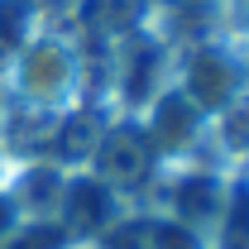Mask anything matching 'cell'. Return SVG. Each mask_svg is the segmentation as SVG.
<instances>
[{
	"instance_id": "cell-1",
	"label": "cell",
	"mask_w": 249,
	"mask_h": 249,
	"mask_svg": "<svg viewBox=\"0 0 249 249\" xmlns=\"http://www.w3.org/2000/svg\"><path fill=\"white\" fill-rule=\"evenodd\" d=\"M5 87L19 110L34 115H67L77 110L82 91V53L67 34L38 29L15 48V58H5Z\"/></svg>"
},
{
	"instance_id": "cell-2",
	"label": "cell",
	"mask_w": 249,
	"mask_h": 249,
	"mask_svg": "<svg viewBox=\"0 0 249 249\" xmlns=\"http://www.w3.org/2000/svg\"><path fill=\"white\" fill-rule=\"evenodd\" d=\"M173 87L211 120V115H220L225 106H235L249 91V62H245V53L235 43L201 38V43H192L182 53L178 72H173Z\"/></svg>"
},
{
	"instance_id": "cell-5",
	"label": "cell",
	"mask_w": 249,
	"mask_h": 249,
	"mask_svg": "<svg viewBox=\"0 0 249 249\" xmlns=\"http://www.w3.org/2000/svg\"><path fill=\"white\" fill-rule=\"evenodd\" d=\"M154 163L158 158H154V149H149L139 120H134V124H110V129H101L96 154H91V173H101L115 192H129V187H139L154 173Z\"/></svg>"
},
{
	"instance_id": "cell-4",
	"label": "cell",
	"mask_w": 249,
	"mask_h": 249,
	"mask_svg": "<svg viewBox=\"0 0 249 249\" xmlns=\"http://www.w3.org/2000/svg\"><path fill=\"white\" fill-rule=\"evenodd\" d=\"M120 196L115 187L106 182L101 173L82 168V173H67V187H62V201H58V225L82 240H101L120 225Z\"/></svg>"
},
{
	"instance_id": "cell-8",
	"label": "cell",
	"mask_w": 249,
	"mask_h": 249,
	"mask_svg": "<svg viewBox=\"0 0 249 249\" xmlns=\"http://www.w3.org/2000/svg\"><path fill=\"white\" fill-rule=\"evenodd\" d=\"M206 139H216L230 158H245L249 154V91L240 96L235 106H225L220 115L206 120Z\"/></svg>"
},
{
	"instance_id": "cell-11",
	"label": "cell",
	"mask_w": 249,
	"mask_h": 249,
	"mask_svg": "<svg viewBox=\"0 0 249 249\" xmlns=\"http://www.w3.org/2000/svg\"><path fill=\"white\" fill-rule=\"evenodd\" d=\"M19 206H15V196H10V187H0V245L15 235V225H19Z\"/></svg>"
},
{
	"instance_id": "cell-12",
	"label": "cell",
	"mask_w": 249,
	"mask_h": 249,
	"mask_svg": "<svg viewBox=\"0 0 249 249\" xmlns=\"http://www.w3.org/2000/svg\"><path fill=\"white\" fill-rule=\"evenodd\" d=\"M10 106V87H5V58H0V110Z\"/></svg>"
},
{
	"instance_id": "cell-7",
	"label": "cell",
	"mask_w": 249,
	"mask_h": 249,
	"mask_svg": "<svg viewBox=\"0 0 249 249\" xmlns=\"http://www.w3.org/2000/svg\"><path fill=\"white\" fill-rule=\"evenodd\" d=\"M163 87H168V48L154 38H134L120 58V96L134 110H144Z\"/></svg>"
},
{
	"instance_id": "cell-6",
	"label": "cell",
	"mask_w": 249,
	"mask_h": 249,
	"mask_svg": "<svg viewBox=\"0 0 249 249\" xmlns=\"http://www.w3.org/2000/svg\"><path fill=\"white\" fill-rule=\"evenodd\" d=\"M225 201H230V182H225L220 173H211V168H187V173H178L173 187H168V216L187 220V225H196V230L220 225Z\"/></svg>"
},
{
	"instance_id": "cell-9",
	"label": "cell",
	"mask_w": 249,
	"mask_h": 249,
	"mask_svg": "<svg viewBox=\"0 0 249 249\" xmlns=\"http://www.w3.org/2000/svg\"><path fill=\"white\" fill-rule=\"evenodd\" d=\"M144 249H211V240H206V230L178 216H154L144 225Z\"/></svg>"
},
{
	"instance_id": "cell-10",
	"label": "cell",
	"mask_w": 249,
	"mask_h": 249,
	"mask_svg": "<svg viewBox=\"0 0 249 249\" xmlns=\"http://www.w3.org/2000/svg\"><path fill=\"white\" fill-rule=\"evenodd\" d=\"M34 34H38V10H34V0H0V48L15 53Z\"/></svg>"
},
{
	"instance_id": "cell-3",
	"label": "cell",
	"mask_w": 249,
	"mask_h": 249,
	"mask_svg": "<svg viewBox=\"0 0 249 249\" xmlns=\"http://www.w3.org/2000/svg\"><path fill=\"white\" fill-rule=\"evenodd\" d=\"M139 129H144L154 158H187L201 139H206V115L168 82V87L139 110Z\"/></svg>"
}]
</instances>
